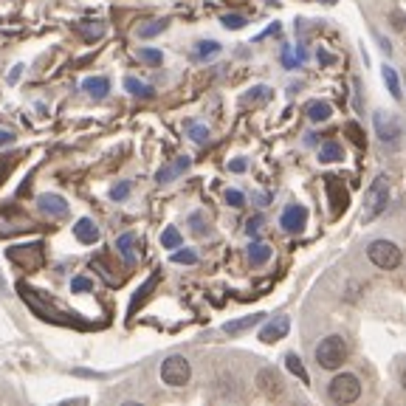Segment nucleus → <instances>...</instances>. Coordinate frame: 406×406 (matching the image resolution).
I'll list each match as a JSON object with an SVG mask.
<instances>
[{"instance_id":"f257e3e1","label":"nucleus","mask_w":406,"mask_h":406,"mask_svg":"<svg viewBox=\"0 0 406 406\" xmlns=\"http://www.w3.org/2000/svg\"><path fill=\"white\" fill-rule=\"evenodd\" d=\"M347 341L341 338V336H327L319 341V347H316V361L322 369H338L341 364L347 361Z\"/></svg>"},{"instance_id":"f03ea898","label":"nucleus","mask_w":406,"mask_h":406,"mask_svg":"<svg viewBox=\"0 0 406 406\" xmlns=\"http://www.w3.org/2000/svg\"><path fill=\"white\" fill-rule=\"evenodd\" d=\"M367 257H369L372 265H378V268H384V271L398 268L400 260H403L400 248H398L392 240H372V243L367 245Z\"/></svg>"},{"instance_id":"7ed1b4c3","label":"nucleus","mask_w":406,"mask_h":406,"mask_svg":"<svg viewBox=\"0 0 406 406\" xmlns=\"http://www.w3.org/2000/svg\"><path fill=\"white\" fill-rule=\"evenodd\" d=\"M327 395L330 400L336 403H353L361 398V381L353 376V372H341V376H336L327 387Z\"/></svg>"},{"instance_id":"20e7f679","label":"nucleus","mask_w":406,"mask_h":406,"mask_svg":"<svg viewBox=\"0 0 406 406\" xmlns=\"http://www.w3.org/2000/svg\"><path fill=\"white\" fill-rule=\"evenodd\" d=\"M389 203V181L387 175H381L376 183L367 190V198H364V221H372V217H378Z\"/></svg>"},{"instance_id":"39448f33","label":"nucleus","mask_w":406,"mask_h":406,"mask_svg":"<svg viewBox=\"0 0 406 406\" xmlns=\"http://www.w3.org/2000/svg\"><path fill=\"white\" fill-rule=\"evenodd\" d=\"M17 291H20V296L26 299V305L34 310L37 316H43V319H48V322H57V325H71V319L65 316V314H59V310H54L48 302H43L40 296H37V291L34 288H28L26 283H20L17 285Z\"/></svg>"},{"instance_id":"423d86ee","label":"nucleus","mask_w":406,"mask_h":406,"mask_svg":"<svg viewBox=\"0 0 406 406\" xmlns=\"http://www.w3.org/2000/svg\"><path fill=\"white\" fill-rule=\"evenodd\" d=\"M190 378H192V367L183 356H170L161 364V381L167 387H183V384H190Z\"/></svg>"},{"instance_id":"0eeeda50","label":"nucleus","mask_w":406,"mask_h":406,"mask_svg":"<svg viewBox=\"0 0 406 406\" xmlns=\"http://www.w3.org/2000/svg\"><path fill=\"white\" fill-rule=\"evenodd\" d=\"M6 257H9L14 265H23V268H28V271H37V268L43 265V260H45V254H43V243L12 245L9 252H6Z\"/></svg>"},{"instance_id":"6e6552de","label":"nucleus","mask_w":406,"mask_h":406,"mask_svg":"<svg viewBox=\"0 0 406 406\" xmlns=\"http://www.w3.org/2000/svg\"><path fill=\"white\" fill-rule=\"evenodd\" d=\"M372 124H376V133H378V139H381L384 144H392V141L400 136L398 119H395L392 113H387V110H378L376 116H372Z\"/></svg>"},{"instance_id":"1a4fd4ad","label":"nucleus","mask_w":406,"mask_h":406,"mask_svg":"<svg viewBox=\"0 0 406 406\" xmlns=\"http://www.w3.org/2000/svg\"><path fill=\"white\" fill-rule=\"evenodd\" d=\"M257 389H260L265 398H279V395H283V389H285V384H283V378H279L276 369L265 367V369L257 372Z\"/></svg>"},{"instance_id":"9d476101","label":"nucleus","mask_w":406,"mask_h":406,"mask_svg":"<svg viewBox=\"0 0 406 406\" xmlns=\"http://www.w3.org/2000/svg\"><path fill=\"white\" fill-rule=\"evenodd\" d=\"M291 330V319L288 316H274L271 322H265V327L260 330V341H265V345H274V341L285 338Z\"/></svg>"},{"instance_id":"9b49d317","label":"nucleus","mask_w":406,"mask_h":406,"mask_svg":"<svg viewBox=\"0 0 406 406\" xmlns=\"http://www.w3.org/2000/svg\"><path fill=\"white\" fill-rule=\"evenodd\" d=\"M23 229H34V223L28 217H12V209L0 212V237H9L14 232H23Z\"/></svg>"},{"instance_id":"f8f14e48","label":"nucleus","mask_w":406,"mask_h":406,"mask_svg":"<svg viewBox=\"0 0 406 406\" xmlns=\"http://www.w3.org/2000/svg\"><path fill=\"white\" fill-rule=\"evenodd\" d=\"M305 221H307V209L305 206H288L283 212V217H279V223H283L285 232H299L305 226Z\"/></svg>"},{"instance_id":"ddd939ff","label":"nucleus","mask_w":406,"mask_h":406,"mask_svg":"<svg viewBox=\"0 0 406 406\" xmlns=\"http://www.w3.org/2000/svg\"><path fill=\"white\" fill-rule=\"evenodd\" d=\"M37 203H40V209H43L45 214H51V217H62V214H68V203H65V198H62V195L45 192V195H40V198H37Z\"/></svg>"},{"instance_id":"4468645a","label":"nucleus","mask_w":406,"mask_h":406,"mask_svg":"<svg viewBox=\"0 0 406 406\" xmlns=\"http://www.w3.org/2000/svg\"><path fill=\"white\" fill-rule=\"evenodd\" d=\"M192 167V159H186V155H181L178 161H172V164H167L164 170H159V175H155V181L159 183H170L172 178H178V175H183L186 170Z\"/></svg>"},{"instance_id":"2eb2a0df","label":"nucleus","mask_w":406,"mask_h":406,"mask_svg":"<svg viewBox=\"0 0 406 406\" xmlns=\"http://www.w3.org/2000/svg\"><path fill=\"white\" fill-rule=\"evenodd\" d=\"M74 234H77V240L79 243H85V245H93L99 240V226L90 221V217H82V221H77V226H74Z\"/></svg>"},{"instance_id":"dca6fc26","label":"nucleus","mask_w":406,"mask_h":406,"mask_svg":"<svg viewBox=\"0 0 406 406\" xmlns=\"http://www.w3.org/2000/svg\"><path fill=\"white\" fill-rule=\"evenodd\" d=\"M327 195H330V201L336 198V206L330 212H333V217H338L347 206V192H345V186L338 183V178H327Z\"/></svg>"},{"instance_id":"f3484780","label":"nucleus","mask_w":406,"mask_h":406,"mask_svg":"<svg viewBox=\"0 0 406 406\" xmlns=\"http://www.w3.org/2000/svg\"><path fill=\"white\" fill-rule=\"evenodd\" d=\"M116 248H119V254H121V260L128 263V265H133L136 263V237L128 232V234H121L119 240H116Z\"/></svg>"},{"instance_id":"a211bd4d","label":"nucleus","mask_w":406,"mask_h":406,"mask_svg":"<svg viewBox=\"0 0 406 406\" xmlns=\"http://www.w3.org/2000/svg\"><path fill=\"white\" fill-rule=\"evenodd\" d=\"M345 159V150H341L338 141H322L319 144V161L322 164H333V161H341Z\"/></svg>"},{"instance_id":"6ab92c4d","label":"nucleus","mask_w":406,"mask_h":406,"mask_svg":"<svg viewBox=\"0 0 406 406\" xmlns=\"http://www.w3.org/2000/svg\"><path fill=\"white\" fill-rule=\"evenodd\" d=\"M245 254H248V263L252 265H265L271 260V245L268 243H252L245 248Z\"/></svg>"},{"instance_id":"aec40b11","label":"nucleus","mask_w":406,"mask_h":406,"mask_svg":"<svg viewBox=\"0 0 406 406\" xmlns=\"http://www.w3.org/2000/svg\"><path fill=\"white\" fill-rule=\"evenodd\" d=\"M274 99V90L268 88V85H257V88H252L243 97V105H265V102H271Z\"/></svg>"},{"instance_id":"412c9836","label":"nucleus","mask_w":406,"mask_h":406,"mask_svg":"<svg viewBox=\"0 0 406 406\" xmlns=\"http://www.w3.org/2000/svg\"><path fill=\"white\" fill-rule=\"evenodd\" d=\"M82 90H88L93 99H102L105 93L110 90V82H108L105 77H88V79L82 82Z\"/></svg>"},{"instance_id":"4be33fe9","label":"nucleus","mask_w":406,"mask_h":406,"mask_svg":"<svg viewBox=\"0 0 406 406\" xmlns=\"http://www.w3.org/2000/svg\"><path fill=\"white\" fill-rule=\"evenodd\" d=\"M77 31H79L85 40H99L105 34V23H99V20H82V23H77Z\"/></svg>"},{"instance_id":"5701e85b","label":"nucleus","mask_w":406,"mask_h":406,"mask_svg":"<svg viewBox=\"0 0 406 406\" xmlns=\"http://www.w3.org/2000/svg\"><path fill=\"white\" fill-rule=\"evenodd\" d=\"M263 319H265L263 314H252V316L237 319V322H226V325H223V333H229V336H234V333H243V330L254 327V325H257V322H263Z\"/></svg>"},{"instance_id":"b1692460","label":"nucleus","mask_w":406,"mask_h":406,"mask_svg":"<svg viewBox=\"0 0 406 406\" xmlns=\"http://www.w3.org/2000/svg\"><path fill=\"white\" fill-rule=\"evenodd\" d=\"M305 113H307L310 121H327L330 113H333V108H330L327 102H310V105L305 108Z\"/></svg>"},{"instance_id":"393cba45","label":"nucleus","mask_w":406,"mask_h":406,"mask_svg":"<svg viewBox=\"0 0 406 406\" xmlns=\"http://www.w3.org/2000/svg\"><path fill=\"white\" fill-rule=\"evenodd\" d=\"M124 88H128L133 97H139V99H150V97H152V88H150L147 82L136 79V77H128V79H124Z\"/></svg>"},{"instance_id":"a878e982","label":"nucleus","mask_w":406,"mask_h":406,"mask_svg":"<svg viewBox=\"0 0 406 406\" xmlns=\"http://www.w3.org/2000/svg\"><path fill=\"white\" fill-rule=\"evenodd\" d=\"M155 283H159V276H150L147 283H144V285H141V288L136 291V296H133V302H130V316H133L136 310H139V305H141V302L147 299V294H150V291L155 288Z\"/></svg>"},{"instance_id":"bb28decb","label":"nucleus","mask_w":406,"mask_h":406,"mask_svg":"<svg viewBox=\"0 0 406 406\" xmlns=\"http://www.w3.org/2000/svg\"><path fill=\"white\" fill-rule=\"evenodd\" d=\"M186 133L195 144H206L209 141V128L206 124H198V121H186Z\"/></svg>"},{"instance_id":"cd10ccee","label":"nucleus","mask_w":406,"mask_h":406,"mask_svg":"<svg viewBox=\"0 0 406 406\" xmlns=\"http://www.w3.org/2000/svg\"><path fill=\"white\" fill-rule=\"evenodd\" d=\"M381 74H384V82H387V88H389V97H392V99H400V82H398L395 68L384 65V68H381Z\"/></svg>"},{"instance_id":"c85d7f7f","label":"nucleus","mask_w":406,"mask_h":406,"mask_svg":"<svg viewBox=\"0 0 406 406\" xmlns=\"http://www.w3.org/2000/svg\"><path fill=\"white\" fill-rule=\"evenodd\" d=\"M217 54H221V43H214V40L198 43V51H195L198 59H212V57H217Z\"/></svg>"},{"instance_id":"c756f323","label":"nucleus","mask_w":406,"mask_h":406,"mask_svg":"<svg viewBox=\"0 0 406 406\" xmlns=\"http://www.w3.org/2000/svg\"><path fill=\"white\" fill-rule=\"evenodd\" d=\"M285 364H288V372H291V376L307 381V372H305V367H302V361H299L296 353H288V356H285Z\"/></svg>"},{"instance_id":"7c9ffc66","label":"nucleus","mask_w":406,"mask_h":406,"mask_svg":"<svg viewBox=\"0 0 406 406\" xmlns=\"http://www.w3.org/2000/svg\"><path fill=\"white\" fill-rule=\"evenodd\" d=\"M181 243H183V237H181V232L175 226L164 229V234H161V245L164 248H181Z\"/></svg>"},{"instance_id":"2f4dec72","label":"nucleus","mask_w":406,"mask_h":406,"mask_svg":"<svg viewBox=\"0 0 406 406\" xmlns=\"http://www.w3.org/2000/svg\"><path fill=\"white\" fill-rule=\"evenodd\" d=\"M167 28V20H152V23H147V26H141L139 28V37H155V34H161V31Z\"/></svg>"},{"instance_id":"473e14b6","label":"nucleus","mask_w":406,"mask_h":406,"mask_svg":"<svg viewBox=\"0 0 406 406\" xmlns=\"http://www.w3.org/2000/svg\"><path fill=\"white\" fill-rule=\"evenodd\" d=\"M172 263H178V265H195L198 263V254L192 252V248H181V252H172Z\"/></svg>"},{"instance_id":"72a5a7b5","label":"nucleus","mask_w":406,"mask_h":406,"mask_svg":"<svg viewBox=\"0 0 406 406\" xmlns=\"http://www.w3.org/2000/svg\"><path fill=\"white\" fill-rule=\"evenodd\" d=\"M139 59L150 62V65H161L164 62V54L159 48H139Z\"/></svg>"},{"instance_id":"f704fd0d","label":"nucleus","mask_w":406,"mask_h":406,"mask_svg":"<svg viewBox=\"0 0 406 406\" xmlns=\"http://www.w3.org/2000/svg\"><path fill=\"white\" fill-rule=\"evenodd\" d=\"M263 226H265V221H263V217L257 214V217H252V221L245 223V234H248V237H257V234L263 232Z\"/></svg>"},{"instance_id":"c9c22d12","label":"nucleus","mask_w":406,"mask_h":406,"mask_svg":"<svg viewBox=\"0 0 406 406\" xmlns=\"http://www.w3.org/2000/svg\"><path fill=\"white\" fill-rule=\"evenodd\" d=\"M90 288H93V283H90L88 276H74L71 279V291L74 294H82V291H90Z\"/></svg>"},{"instance_id":"e433bc0d","label":"nucleus","mask_w":406,"mask_h":406,"mask_svg":"<svg viewBox=\"0 0 406 406\" xmlns=\"http://www.w3.org/2000/svg\"><path fill=\"white\" fill-rule=\"evenodd\" d=\"M221 23H223L226 28H232V31H234V28H243V26H245V17H240V14H223V17H221Z\"/></svg>"},{"instance_id":"4c0bfd02","label":"nucleus","mask_w":406,"mask_h":406,"mask_svg":"<svg viewBox=\"0 0 406 406\" xmlns=\"http://www.w3.org/2000/svg\"><path fill=\"white\" fill-rule=\"evenodd\" d=\"M128 195H130V181H121L119 186H113V192H110L113 201H121V198H128Z\"/></svg>"},{"instance_id":"58836bf2","label":"nucleus","mask_w":406,"mask_h":406,"mask_svg":"<svg viewBox=\"0 0 406 406\" xmlns=\"http://www.w3.org/2000/svg\"><path fill=\"white\" fill-rule=\"evenodd\" d=\"M299 59H302V57H299V54H294V51H291V45L283 51V62H285V68H296V65H299Z\"/></svg>"},{"instance_id":"ea45409f","label":"nucleus","mask_w":406,"mask_h":406,"mask_svg":"<svg viewBox=\"0 0 406 406\" xmlns=\"http://www.w3.org/2000/svg\"><path fill=\"white\" fill-rule=\"evenodd\" d=\"M190 223H192V232H195V234H206V223H203V214H201V212H195V214L190 217Z\"/></svg>"},{"instance_id":"a19ab883","label":"nucleus","mask_w":406,"mask_h":406,"mask_svg":"<svg viewBox=\"0 0 406 406\" xmlns=\"http://www.w3.org/2000/svg\"><path fill=\"white\" fill-rule=\"evenodd\" d=\"M347 133H350V139L358 144V147H364L367 141H364V130L358 128V124H347Z\"/></svg>"},{"instance_id":"79ce46f5","label":"nucleus","mask_w":406,"mask_h":406,"mask_svg":"<svg viewBox=\"0 0 406 406\" xmlns=\"http://www.w3.org/2000/svg\"><path fill=\"white\" fill-rule=\"evenodd\" d=\"M226 203H229V206H243V203H245V195L237 192V190H226Z\"/></svg>"},{"instance_id":"37998d69","label":"nucleus","mask_w":406,"mask_h":406,"mask_svg":"<svg viewBox=\"0 0 406 406\" xmlns=\"http://www.w3.org/2000/svg\"><path fill=\"white\" fill-rule=\"evenodd\" d=\"M389 20H392V26H395L398 31H406V14H403V12H392Z\"/></svg>"},{"instance_id":"c03bdc74","label":"nucleus","mask_w":406,"mask_h":406,"mask_svg":"<svg viewBox=\"0 0 406 406\" xmlns=\"http://www.w3.org/2000/svg\"><path fill=\"white\" fill-rule=\"evenodd\" d=\"M245 167H248V161H245V159H234V161L229 164V170H232V172H245Z\"/></svg>"},{"instance_id":"a18cd8bd","label":"nucleus","mask_w":406,"mask_h":406,"mask_svg":"<svg viewBox=\"0 0 406 406\" xmlns=\"http://www.w3.org/2000/svg\"><path fill=\"white\" fill-rule=\"evenodd\" d=\"M14 141V136L9 133V130H0V147H3V144H12Z\"/></svg>"},{"instance_id":"49530a36","label":"nucleus","mask_w":406,"mask_h":406,"mask_svg":"<svg viewBox=\"0 0 406 406\" xmlns=\"http://www.w3.org/2000/svg\"><path fill=\"white\" fill-rule=\"evenodd\" d=\"M254 201H257V206H268L271 195H263V192H257V195H254Z\"/></svg>"},{"instance_id":"de8ad7c7","label":"nucleus","mask_w":406,"mask_h":406,"mask_svg":"<svg viewBox=\"0 0 406 406\" xmlns=\"http://www.w3.org/2000/svg\"><path fill=\"white\" fill-rule=\"evenodd\" d=\"M319 62H322V65H330V62H333V57H330L327 51H319Z\"/></svg>"},{"instance_id":"09e8293b","label":"nucleus","mask_w":406,"mask_h":406,"mask_svg":"<svg viewBox=\"0 0 406 406\" xmlns=\"http://www.w3.org/2000/svg\"><path fill=\"white\" fill-rule=\"evenodd\" d=\"M20 71H23V68H20V65H14V68H12V74H9V82H17V79H20Z\"/></svg>"},{"instance_id":"8fccbe9b","label":"nucleus","mask_w":406,"mask_h":406,"mask_svg":"<svg viewBox=\"0 0 406 406\" xmlns=\"http://www.w3.org/2000/svg\"><path fill=\"white\" fill-rule=\"evenodd\" d=\"M0 294H6V283H3V279H0Z\"/></svg>"},{"instance_id":"3c124183","label":"nucleus","mask_w":406,"mask_h":406,"mask_svg":"<svg viewBox=\"0 0 406 406\" xmlns=\"http://www.w3.org/2000/svg\"><path fill=\"white\" fill-rule=\"evenodd\" d=\"M403 389H406V369H403Z\"/></svg>"},{"instance_id":"603ef678","label":"nucleus","mask_w":406,"mask_h":406,"mask_svg":"<svg viewBox=\"0 0 406 406\" xmlns=\"http://www.w3.org/2000/svg\"><path fill=\"white\" fill-rule=\"evenodd\" d=\"M322 3H336V0H322Z\"/></svg>"},{"instance_id":"864d4df0","label":"nucleus","mask_w":406,"mask_h":406,"mask_svg":"<svg viewBox=\"0 0 406 406\" xmlns=\"http://www.w3.org/2000/svg\"><path fill=\"white\" fill-rule=\"evenodd\" d=\"M0 178H3V170H0Z\"/></svg>"}]
</instances>
